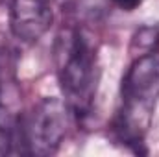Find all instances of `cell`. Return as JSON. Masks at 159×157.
Wrapping results in <instances>:
<instances>
[{
  "label": "cell",
  "instance_id": "cell-1",
  "mask_svg": "<svg viewBox=\"0 0 159 157\" xmlns=\"http://www.w3.org/2000/svg\"><path fill=\"white\" fill-rule=\"evenodd\" d=\"M159 98V54L137 56L120 85V111L115 120V135L128 146H139L150 126Z\"/></svg>",
  "mask_w": 159,
  "mask_h": 157
},
{
  "label": "cell",
  "instance_id": "cell-2",
  "mask_svg": "<svg viewBox=\"0 0 159 157\" xmlns=\"http://www.w3.org/2000/svg\"><path fill=\"white\" fill-rule=\"evenodd\" d=\"M56 72L70 111L78 117L89 115L96 92L98 65L96 48L85 32L69 28L57 35Z\"/></svg>",
  "mask_w": 159,
  "mask_h": 157
},
{
  "label": "cell",
  "instance_id": "cell-3",
  "mask_svg": "<svg viewBox=\"0 0 159 157\" xmlns=\"http://www.w3.org/2000/svg\"><path fill=\"white\" fill-rule=\"evenodd\" d=\"M70 118V107L59 98H43L26 117H20L19 139L22 154L52 155L59 150Z\"/></svg>",
  "mask_w": 159,
  "mask_h": 157
},
{
  "label": "cell",
  "instance_id": "cell-4",
  "mask_svg": "<svg viewBox=\"0 0 159 157\" xmlns=\"http://www.w3.org/2000/svg\"><path fill=\"white\" fill-rule=\"evenodd\" d=\"M54 20L46 0H11L9 28L11 34L22 43H37L50 30Z\"/></svg>",
  "mask_w": 159,
  "mask_h": 157
},
{
  "label": "cell",
  "instance_id": "cell-5",
  "mask_svg": "<svg viewBox=\"0 0 159 157\" xmlns=\"http://www.w3.org/2000/svg\"><path fill=\"white\" fill-rule=\"evenodd\" d=\"M159 48V28L157 26H143L131 37V52L137 56H144L150 52H157Z\"/></svg>",
  "mask_w": 159,
  "mask_h": 157
},
{
  "label": "cell",
  "instance_id": "cell-6",
  "mask_svg": "<svg viewBox=\"0 0 159 157\" xmlns=\"http://www.w3.org/2000/svg\"><path fill=\"white\" fill-rule=\"evenodd\" d=\"M109 2H111L115 7H119L120 11H128V13H129V11H135L144 0H109Z\"/></svg>",
  "mask_w": 159,
  "mask_h": 157
},
{
  "label": "cell",
  "instance_id": "cell-7",
  "mask_svg": "<svg viewBox=\"0 0 159 157\" xmlns=\"http://www.w3.org/2000/svg\"><path fill=\"white\" fill-rule=\"evenodd\" d=\"M0 2H4V0H0Z\"/></svg>",
  "mask_w": 159,
  "mask_h": 157
}]
</instances>
